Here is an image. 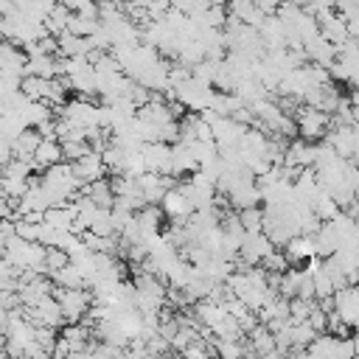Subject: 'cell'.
Listing matches in <instances>:
<instances>
[{
  "label": "cell",
  "instance_id": "11",
  "mask_svg": "<svg viewBox=\"0 0 359 359\" xmlns=\"http://www.w3.org/2000/svg\"><path fill=\"white\" fill-rule=\"evenodd\" d=\"M311 280H314V297H317V300H323V297H334V294H337V286H334V280L325 275V269L314 272Z\"/></svg>",
  "mask_w": 359,
  "mask_h": 359
},
{
  "label": "cell",
  "instance_id": "7",
  "mask_svg": "<svg viewBox=\"0 0 359 359\" xmlns=\"http://www.w3.org/2000/svg\"><path fill=\"white\" fill-rule=\"evenodd\" d=\"M311 210L317 213V219H320V222H331V219H337V216L342 213V208L334 202V196H331L328 191H323V188H320V194L314 196Z\"/></svg>",
  "mask_w": 359,
  "mask_h": 359
},
{
  "label": "cell",
  "instance_id": "5",
  "mask_svg": "<svg viewBox=\"0 0 359 359\" xmlns=\"http://www.w3.org/2000/svg\"><path fill=\"white\" fill-rule=\"evenodd\" d=\"M289 264H297V266H306V261H311L317 255V247H314V236H294L286 247H283Z\"/></svg>",
  "mask_w": 359,
  "mask_h": 359
},
{
  "label": "cell",
  "instance_id": "2",
  "mask_svg": "<svg viewBox=\"0 0 359 359\" xmlns=\"http://www.w3.org/2000/svg\"><path fill=\"white\" fill-rule=\"evenodd\" d=\"M53 297L62 309V317H65V325H76L84 320V314L90 311V303H93V294L84 292V289H53Z\"/></svg>",
  "mask_w": 359,
  "mask_h": 359
},
{
  "label": "cell",
  "instance_id": "1",
  "mask_svg": "<svg viewBox=\"0 0 359 359\" xmlns=\"http://www.w3.org/2000/svg\"><path fill=\"white\" fill-rule=\"evenodd\" d=\"M294 126H297L300 140H306V143H320V140H325V135L331 132V115L323 112V109H317V107L303 104V107L294 112Z\"/></svg>",
  "mask_w": 359,
  "mask_h": 359
},
{
  "label": "cell",
  "instance_id": "8",
  "mask_svg": "<svg viewBox=\"0 0 359 359\" xmlns=\"http://www.w3.org/2000/svg\"><path fill=\"white\" fill-rule=\"evenodd\" d=\"M48 278L53 280V286H56V289H81V286H84V275H81L73 264H67V266H62V269L50 272Z\"/></svg>",
  "mask_w": 359,
  "mask_h": 359
},
{
  "label": "cell",
  "instance_id": "9",
  "mask_svg": "<svg viewBox=\"0 0 359 359\" xmlns=\"http://www.w3.org/2000/svg\"><path fill=\"white\" fill-rule=\"evenodd\" d=\"M216 356L219 359H247V342L244 339H216Z\"/></svg>",
  "mask_w": 359,
  "mask_h": 359
},
{
  "label": "cell",
  "instance_id": "16",
  "mask_svg": "<svg viewBox=\"0 0 359 359\" xmlns=\"http://www.w3.org/2000/svg\"><path fill=\"white\" fill-rule=\"evenodd\" d=\"M20 359H31V356H20Z\"/></svg>",
  "mask_w": 359,
  "mask_h": 359
},
{
  "label": "cell",
  "instance_id": "12",
  "mask_svg": "<svg viewBox=\"0 0 359 359\" xmlns=\"http://www.w3.org/2000/svg\"><path fill=\"white\" fill-rule=\"evenodd\" d=\"M255 359H283V353L275 348V351H269V353H261V356H255Z\"/></svg>",
  "mask_w": 359,
  "mask_h": 359
},
{
  "label": "cell",
  "instance_id": "15",
  "mask_svg": "<svg viewBox=\"0 0 359 359\" xmlns=\"http://www.w3.org/2000/svg\"><path fill=\"white\" fill-rule=\"evenodd\" d=\"M356 286H359V258H356Z\"/></svg>",
  "mask_w": 359,
  "mask_h": 359
},
{
  "label": "cell",
  "instance_id": "13",
  "mask_svg": "<svg viewBox=\"0 0 359 359\" xmlns=\"http://www.w3.org/2000/svg\"><path fill=\"white\" fill-rule=\"evenodd\" d=\"M154 359H182V356H180V353H171V351H168V353H160V356H154Z\"/></svg>",
  "mask_w": 359,
  "mask_h": 359
},
{
  "label": "cell",
  "instance_id": "14",
  "mask_svg": "<svg viewBox=\"0 0 359 359\" xmlns=\"http://www.w3.org/2000/svg\"><path fill=\"white\" fill-rule=\"evenodd\" d=\"M351 163H353V168H359V151H356V154L351 157Z\"/></svg>",
  "mask_w": 359,
  "mask_h": 359
},
{
  "label": "cell",
  "instance_id": "10",
  "mask_svg": "<svg viewBox=\"0 0 359 359\" xmlns=\"http://www.w3.org/2000/svg\"><path fill=\"white\" fill-rule=\"evenodd\" d=\"M264 208H244V210H238V219H241V227H244V233H264Z\"/></svg>",
  "mask_w": 359,
  "mask_h": 359
},
{
  "label": "cell",
  "instance_id": "4",
  "mask_svg": "<svg viewBox=\"0 0 359 359\" xmlns=\"http://www.w3.org/2000/svg\"><path fill=\"white\" fill-rule=\"evenodd\" d=\"M70 165H73V174H76V180H79L81 188L90 185V182H95V180H104V174H107L104 157L98 151H87L81 160H76Z\"/></svg>",
  "mask_w": 359,
  "mask_h": 359
},
{
  "label": "cell",
  "instance_id": "3",
  "mask_svg": "<svg viewBox=\"0 0 359 359\" xmlns=\"http://www.w3.org/2000/svg\"><path fill=\"white\" fill-rule=\"evenodd\" d=\"M25 317H28L34 325H45V328H59V325H65L62 309H59V303H56L53 294L45 297V300H39L36 306L25 309Z\"/></svg>",
  "mask_w": 359,
  "mask_h": 359
},
{
  "label": "cell",
  "instance_id": "6",
  "mask_svg": "<svg viewBox=\"0 0 359 359\" xmlns=\"http://www.w3.org/2000/svg\"><path fill=\"white\" fill-rule=\"evenodd\" d=\"M62 160H65V154H62V143H59V140H42L39 149L34 151V163L42 165V168L59 165Z\"/></svg>",
  "mask_w": 359,
  "mask_h": 359
}]
</instances>
